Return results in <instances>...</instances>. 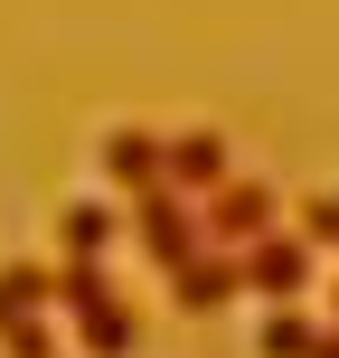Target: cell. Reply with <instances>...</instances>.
Masks as SVG:
<instances>
[{
    "label": "cell",
    "instance_id": "6da1fadb",
    "mask_svg": "<svg viewBox=\"0 0 339 358\" xmlns=\"http://www.w3.org/2000/svg\"><path fill=\"white\" fill-rule=\"evenodd\" d=\"M236 283L254 302H302L311 292V245L302 236H254V245H236Z\"/></svg>",
    "mask_w": 339,
    "mask_h": 358
},
{
    "label": "cell",
    "instance_id": "7a4b0ae2",
    "mask_svg": "<svg viewBox=\"0 0 339 358\" xmlns=\"http://www.w3.org/2000/svg\"><path fill=\"white\" fill-rule=\"evenodd\" d=\"M198 227L217 236V245H254V236H273V179H217L208 198H198Z\"/></svg>",
    "mask_w": 339,
    "mask_h": 358
},
{
    "label": "cell",
    "instance_id": "3957f363",
    "mask_svg": "<svg viewBox=\"0 0 339 358\" xmlns=\"http://www.w3.org/2000/svg\"><path fill=\"white\" fill-rule=\"evenodd\" d=\"M217 179H236L226 132H208V123H198V132H170V142H161V189H170V198H189V208H198Z\"/></svg>",
    "mask_w": 339,
    "mask_h": 358
},
{
    "label": "cell",
    "instance_id": "277c9868",
    "mask_svg": "<svg viewBox=\"0 0 339 358\" xmlns=\"http://www.w3.org/2000/svg\"><path fill=\"white\" fill-rule=\"evenodd\" d=\"M132 245H142L161 273H170V264H189V255H198V208H189V198H170V189L132 198Z\"/></svg>",
    "mask_w": 339,
    "mask_h": 358
},
{
    "label": "cell",
    "instance_id": "5b68a950",
    "mask_svg": "<svg viewBox=\"0 0 339 358\" xmlns=\"http://www.w3.org/2000/svg\"><path fill=\"white\" fill-rule=\"evenodd\" d=\"M66 321H75V349H85V358H132V349H142V321H132L123 292H94V302H75Z\"/></svg>",
    "mask_w": 339,
    "mask_h": 358
},
{
    "label": "cell",
    "instance_id": "8992f818",
    "mask_svg": "<svg viewBox=\"0 0 339 358\" xmlns=\"http://www.w3.org/2000/svg\"><path fill=\"white\" fill-rule=\"evenodd\" d=\"M94 170H104L123 198H151V189H161V132H132V123H123V132H104Z\"/></svg>",
    "mask_w": 339,
    "mask_h": 358
},
{
    "label": "cell",
    "instance_id": "52a82bcc",
    "mask_svg": "<svg viewBox=\"0 0 339 358\" xmlns=\"http://www.w3.org/2000/svg\"><path fill=\"white\" fill-rule=\"evenodd\" d=\"M236 292H245V283H236V255H226V245H217V255H189V264H170V302H179V311H226Z\"/></svg>",
    "mask_w": 339,
    "mask_h": 358
},
{
    "label": "cell",
    "instance_id": "ba28073f",
    "mask_svg": "<svg viewBox=\"0 0 339 358\" xmlns=\"http://www.w3.org/2000/svg\"><path fill=\"white\" fill-rule=\"evenodd\" d=\"M57 245H66V264H104L113 255V208L104 198H75V208L57 217Z\"/></svg>",
    "mask_w": 339,
    "mask_h": 358
},
{
    "label": "cell",
    "instance_id": "9c48e42d",
    "mask_svg": "<svg viewBox=\"0 0 339 358\" xmlns=\"http://www.w3.org/2000/svg\"><path fill=\"white\" fill-rule=\"evenodd\" d=\"M321 340V321H311L302 302H264V330H254V358H311Z\"/></svg>",
    "mask_w": 339,
    "mask_h": 358
},
{
    "label": "cell",
    "instance_id": "30bf717a",
    "mask_svg": "<svg viewBox=\"0 0 339 358\" xmlns=\"http://www.w3.org/2000/svg\"><path fill=\"white\" fill-rule=\"evenodd\" d=\"M29 311H48V264H29V255H19V264H0V330L29 321Z\"/></svg>",
    "mask_w": 339,
    "mask_h": 358
},
{
    "label": "cell",
    "instance_id": "8fae6325",
    "mask_svg": "<svg viewBox=\"0 0 339 358\" xmlns=\"http://www.w3.org/2000/svg\"><path fill=\"white\" fill-rule=\"evenodd\" d=\"M0 358H66V349H57V321H48V311L10 321V330H0Z\"/></svg>",
    "mask_w": 339,
    "mask_h": 358
},
{
    "label": "cell",
    "instance_id": "7c38bea8",
    "mask_svg": "<svg viewBox=\"0 0 339 358\" xmlns=\"http://www.w3.org/2000/svg\"><path fill=\"white\" fill-rule=\"evenodd\" d=\"M311 358H339V330L330 321H321V340H311Z\"/></svg>",
    "mask_w": 339,
    "mask_h": 358
},
{
    "label": "cell",
    "instance_id": "4fadbf2b",
    "mask_svg": "<svg viewBox=\"0 0 339 358\" xmlns=\"http://www.w3.org/2000/svg\"><path fill=\"white\" fill-rule=\"evenodd\" d=\"M330 330H339V283H330Z\"/></svg>",
    "mask_w": 339,
    "mask_h": 358
},
{
    "label": "cell",
    "instance_id": "5bb4252c",
    "mask_svg": "<svg viewBox=\"0 0 339 358\" xmlns=\"http://www.w3.org/2000/svg\"><path fill=\"white\" fill-rule=\"evenodd\" d=\"M330 227H339V189H330Z\"/></svg>",
    "mask_w": 339,
    "mask_h": 358
}]
</instances>
